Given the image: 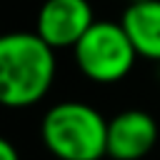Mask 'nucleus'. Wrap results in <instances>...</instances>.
I'll return each instance as SVG.
<instances>
[{
    "mask_svg": "<svg viewBox=\"0 0 160 160\" xmlns=\"http://www.w3.org/2000/svg\"><path fill=\"white\" fill-rule=\"evenodd\" d=\"M55 82V50L32 30L0 35V105L30 108Z\"/></svg>",
    "mask_w": 160,
    "mask_h": 160,
    "instance_id": "f257e3e1",
    "label": "nucleus"
},
{
    "mask_svg": "<svg viewBox=\"0 0 160 160\" xmlns=\"http://www.w3.org/2000/svg\"><path fill=\"white\" fill-rule=\"evenodd\" d=\"M40 138L58 160H100L108 155V120L80 100L52 105L40 120Z\"/></svg>",
    "mask_w": 160,
    "mask_h": 160,
    "instance_id": "f03ea898",
    "label": "nucleus"
},
{
    "mask_svg": "<svg viewBox=\"0 0 160 160\" xmlns=\"http://www.w3.org/2000/svg\"><path fill=\"white\" fill-rule=\"evenodd\" d=\"M72 58L88 80L112 85L130 75L138 52L120 22L95 20L88 32L75 42Z\"/></svg>",
    "mask_w": 160,
    "mask_h": 160,
    "instance_id": "7ed1b4c3",
    "label": "nucleus"
},
{
    "mask_svg": "<svg viewBox=\"0 0 160 160\" xmlns=\"http://www.w3.org/2000/svg\"><path fill=\"white\" fill-rule=\"evenodd\" d=\"M92 22L95 18L88 0H45L35 18V32L52 50H72Z\"/></svg>",
    "mask_w": 160,
    "mask_h": 160,
    "instance_id": "20e7f679",
    "label": "nucleus"
},
{
    "mask_svg": "<svg viewBox=\"0 0 160 160\" xmlns=\"http://www.w3.org/2000/svg\"><path fill=\"white\" fill-rule=\"evenodd\" d=\"M158 122L150 112L130 108L108 120V158L112 160H140L150 155L158 142Z\"/></svg>",
    "mask_w": 160,
    "mask_h": 160,
    "instance_id": "39448f33",
    "label": "nucleus"
},
{
    "mask_svg": "<svg viewBox=\"0 0 160 160\" xmlns=\"http://www.w3.org/2000/svg\"><path fill=\"white\" fill-rule=\"evenodd\" d=\"M120 25L125 28L138 58L160 62V0L128 2Z\"/></svg>",
    "mask_w": 160,
    "mask_h": 160,
    "instance_id": "423d86ee",
    "label": "nucleus"
},
{
    "mask_svg": "<svg viewBox=\"0 0 160 160\" xmlns=\"http://www.w3.org/2000/svg\"><path fill=\"white\" fill-rule=\"evenodd\" d=\"M0 160H20L18 148H15L8 138H2V135H0Z\"/></svg>",
    "mask_w": 160,
    "mask_h": 160,
    "instance_id": "0eeeda50",
    "label": "nucleus"
},
{
    "mask_svg": "<svg viewBox=\"0 0 160 160\" xmlns=\"http://www.w3.org/2000/svg\"><path fill=\"white\" fill-rule=\"evenodd\" d=\"M128 2H142V0H128Z\"/></svg>",
    "mask_w": 160,
    "mask_h": 160,
    "instance_id": "6e6552de",
    "label": "nucleus"
}]
</instances>
